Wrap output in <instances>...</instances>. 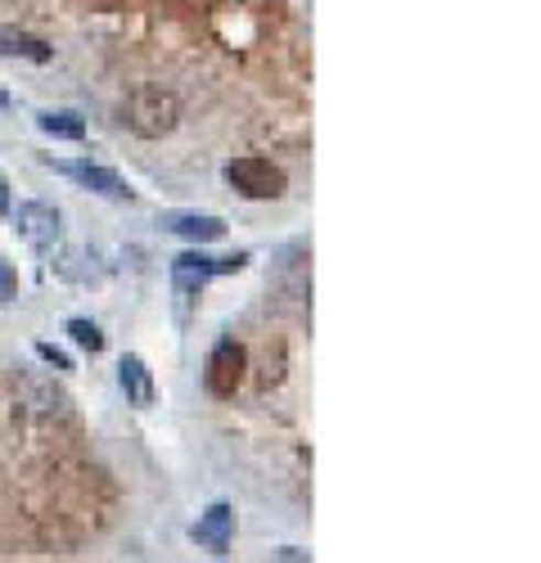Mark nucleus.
Here are the masks:
<instances>
[{
  "label": "nucleus",
  "instance_id": "f257e3e1",
  "mask_svg": "<svg viewBox=\"0 0 541 563\" xmlns=\"http://www.w3.org/2000/svg\"><path fill=\"white\" fill-rule=\"evenodd\" d=\"M249 266V253H235V257H208V253H180L172 262V294H176V307L186 316L195 307V298L208 289V279L217 275H235Z\"/></svg>",
  "mask_w": 541,
  "mask_h": 563
},
{
  "label": "nucleus",
  "instance_id": "f8f14e48",
  "mask_svg": "<svg viewBox=\"0 0 541 563\" xmlns=\"http://www.w3.org/2000/svg\"><path fill=\"white\" fill-rule=\"evenodd\" d=\"M68 339H73L81 352H90V356L104 352V334H100V324H96V320H86V316H73V320H68Z\"/></svg>",
  "mask_w": 541,
  "mask_h": 563
},
{
  "label": "nucleus",
  "instance_id": "2eb2a0df",
  "mask_svg": "<svg viewBox=\"0 0 541 563\" xmlns=\"http://www.w3.org/2000/svg\"><path fill=\"white\" fill-rule=\"evenodd\" d=\"M10 212V185H5V176H0V217Z\"/></svg>",
  "mask_w": 541,
  "mask_h": 563
},
{
  "label": "nucleus",
  "instance_id": "9b49d317",
  "mask_svg": "<svg viewBox=\"0 0 541 563\" xmlns=\"http://www.w3.org/2000/svg\"><path fill=\"white\" fill-rule=\"evenodd\" d=\"M36 126H41L45 135H55V140H81V135H86V122H81L73 109H51V113H41Z\"/></svg>",
  "mask_w": 541,
  "mask_h": 563
},
{
  "label": "nucleus",
  "instance_id": "f03ea898",
  "mask_svg": "<svg viewBox=\"0 0 541 563\" xmlns=\"http://www.w3.org/2000/svg\"><path fill=\"white\" fill-rule=\"evenodd\" d=\"M176 118H180V104H176V96L172 90H163V86H141L135 96H126V104H122V122L135 131V135H167L172 126H176Z\"/></svg>",
  "mask_w": 541,
  "mask_h": 563
},
{
  "label": "nucleus",
  "instance_id": "4468645a",
  "mask_svg": "<svg viewBox=\"0 0 541 563\" xmlns=\"http://www.w3.org/2000/svg\"><path fill=\"white\" fill-rule=\"evenodd\" d=\"M36 356H41V361H51V365H59V369H73V361H68L59 347H51V343H36Z\"/></svg>",
  "mask_w": 541,
  "mask_h": 563
},
{
  "label": "nucleus",
  "instance_id": "423d86ee",
  "mask_svg": "<svg viewBox=\"0 0 541 563\" xmlns=\"http://www.w3.org/2000/svg\"><path fill=\"white\" fill-rule=\"evenodd\" d=\"M51 167L59 176L77 180L81 190H90V195H104V199H131L135 195L113 167H100V163H64V158H51Z\"/></svg>",
  "mask_w": 541,
  "mask_h": 563
},
{
  "label": "nucleus",
  "instance_id": "ddd939ff",
  "mask_svg": "<svg viewBox=\"0 0 541 563\" xmlns=\"http://www.w3.org/2000/svg\"><path fill=\"white\" fill-rule=\"evenodd\" d=\"M14 294H19V271L5 257H0V307L14 302Z\"/></svg>",
  "mask_w": 541,
  "mask_h": 563
},
{
  "label": "nucleus",
  "instance_id": "dca6fc26",
  "mask_svg": "<svg viewBox=\"0 0 541 563\" xmlns=\"http://www.w3.org/2000/svg\"><path fill=\"white\" fill-rule=\"evenodd\" d=\"M276 554H280V559H311V554H307V550H298V545H285V550H276Z\"/></svg>",
  "mask_w": 541,
  "mask_h": 563
},
{
  "label": "nucleus",
  "instance_id": "39448f33",
  "mask_svg": "<svg viewBox=\"0 0 541 563\" xmlns=\"http://www.w3.org/2000/svg\"><path fill=\"white\" fill-rule=\"evenodd\" d=\"M19 234L36 249V253H55V244L64 240V212L55 203H19Z\"/></svg>",
  "mask_w": 541,
  "mask_h": 563
},
{
  "label": "nucleus",
  "instance_id": "20e7f679",
  "mask_svg": "<svg viewBox=\"0 0 541 563\" xmlns=\"http://www.w3.org/2000/svg\"><path fill=\"white\" fill-rule=\"evenodd\" d=\"M244 369H249V352L235 339H221L208 352V369H203V388L212 397H235V388L244 384Z\"/></svg>",
  "mask_w": 541,
  "mask_h": 563
},
{
  "label": "nucleus",
  "instance_id": "7ed1b4c3",
  "mask_svg": "<svg viewBox=\"0 0 541 563\" xmlns=\"http://www.w3.org/2000/svg\"><path fill=\"white\" fill-rule=\"evenodd\" d=\"M225 185H231L235 195L253 199V203H266V199H280L289 190V176H285V167H276L270 158L249 154V158L225 163Z\"/></svg>",
  "mask_w": 541,
  "mask_h": 563
},
{
  "label": "nucleus",
  "instance_id": "6e6552de",
  "mask_svg": "<svg viewBox=\"0 0 541 563\" xmlns=\"http://www.w3.org/2000/svg\"><path fill=\"white\" fill-rule=\"evenodd\" d=\"M231 537H235V509L231 505H212L203 519L190 528V541L195 545H203V550H212V554H225L231 550Z\"/></svg>",
  "mask_w": 541,
  "mask_h": 563
},
{
  "label": "nucleus",
  "instance_id": "9d476101",
  "mask_svg": "<svg viewBox=\"0 0 541 563\" xmlns=\"http://www.w3.org/2000/svg\"><path fill=\"white\" fill-rule=\"evenodd\" d=\"M0 55L10 59H32V64H51L55 51L45 45L41 36H27V32H14V27H0Z\"/></svg>",
  "mask_w": 541,
  "mask_h": 563
},
{
  "label": "nucleus",
  "instance_id": "1a4fd4ad",
  "mask_svg": "<svg viewBox=\"0 0 541 563\" xmlns=\"http://www.w3.org/2000/svg\"><path fill=\"white\" fill-rule=\"evenodd\" d=\"M118 384H122V393H126L131 406H141V410L154 406V374H150V365H145L141 356H122Z\"/></svg>",
  "mask_w": 541,
  "mask_h": 563
},
{
  "label": "nucleus",
  "instance_id": "0eeeda50",
  "mask_svg": "<svg viewBox=\"0 0 541 563\" xmlns=\"http://www.w3.org/2000/svg\"><path fill=\"white\" fill-rule=\"evenodd\" d=\"M158 225L167 234H180V240H190V244H217L221 234H225V221L212 217V212H163Z\"/></svg>",
  "mask_w": 541,
  "mask_h": 563
}]
</instances>
